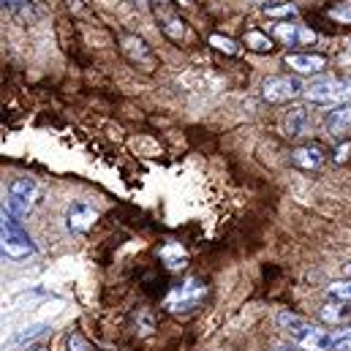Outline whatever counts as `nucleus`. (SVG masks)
<instances>
[{
    "mask_svg": "<svg viewBox=\"0 0 351 351\" xmlns=\"http://www.w3.org/2000/svg\"><path fill=\"white\" fill-rule=\"evenodd\" d=\"M327 294H330L335 302H351V278L330 283V286H327Z\"/></svg>",
    "mask_w": 351,
    "mask_h": 351,
    "instance_id": "18",
    "label": "nucleus"
},
{
    "mask_svg": "<svg viewBox=\"0 0 351 351\" xmlns=\"http://www.w3.org/2000/svg\"><path fill=\"white\" fill-rule=\"evenodd\" d=\"M319 316L327 324H346V322H351V302H335L332 300L330 305H324L319 311Z\"/></svg>",
    "mask_w": 351,
    "mask_h": 351,
    "instance_id": "15",
    "label": "nucleus"
},
{
    "mask_svg": "<svg viewBox=\"0 0 351 351\" xmlns=\"http://www.w3.org/2000/svg\"><path fill=\"white\" fill-rule=\"evenodd\" d=\"M278 327L289 335V341L302 351H332V332L322 330L316 324H311L308 319L291 313V311H280L278 313Z\"/></svg>",
    "mask_w": 351,
    "mask_h": 351,
    "instance_id": "1",
    "label": "nucleus"
},
{
    "mask_svg": "<svg viewBox=\"0 0 351 351\" xmlns=\"http://www.w3.org/2000/svg\"><path fill=\"white\" fill-rule=\"evenodd\" d=\"M335 19H343V22H351V0H346L341 8H335V11H330Z\"/></svg>",
    "mask_w": 351,
    "mask_h": 351,
    "instance_id": "24",
    "label": "nucleus"
},
{
    "mask_svg": "<svg viewBox=\"0 0 351 351\" xmlns=\"http://www.w3.org/2000/svg\"><path fill=\"white\" fill-rule=\"evenodd\" d=\"M267 16H272V19H278V22H289V19L297 16V5H291V3L272 5V8H267Z\"/></svg>",
    "mask_w": 351,
    "mask_h": 351,
    "instance_id": "20",
    "label": "nucleus"
},
{
    "mask_svg": "<svg viewBox=\"0 0 351 351\" xmlns=\"http://www.w3.org/2000/svg\"><path fill=\"white\" fill-rule=\"evenodd\" d=\"M120 49H123V58H125L134 69L153 71V69L158 66V58H156L153 47H150L142 36H136V33H125V36L120 38Z\"/></svg>",
    "mask_w": 351,
    "mask_h": 351,
    "instance_id": "6",
    "label": "nucleus"
},
{
    "mask_svg": "<svg viewBox=\"0 0 351 351\" xmlns=\"http://www.w3.org/2000/svg\"><path fill=\"white\" fill-rule=\"evenodd\" d=\"M283 60L294 74H322L327 69V58L319 52H289Z\"/></svg>",
    "mask_w": 351,
    "mask_h": 351,
    "instance_id": "12",
    "label": "nucleus"
},
{
    "mask_svg": "<svg viewBox=\"0 0 351 351\" xmlns=\"http://www.w3.org/2000/svg\"><path fill=\"white\" fill-rule=\"evenodd\" d=\"M349 153H351V142H343L338 150H335V161L338 164H343V161H349Z\"/></svg>",
    "mask_w": 351,
    "mask_h": 351,
    "instance_id": "25",
    "label": "nucleus"
},
{
    "mask_svg": "<svg viewBox=\"0 0 351 351\" xmlns=\"http://www.w3.org/2000/svg\"><path fill=\"white\" fill-rule=\"evenodd\" d=\"M272 38L286 44V47H302V44H313L316 33L305 25H297V22H275L272 25Z\"/></svg>",
    "mask_w": 351,
    "mask_h": 351,
    "instance_id": "8",
    "label": "nucleus"
},
{
    "mask_svg": "<svg viewBox=\"0 0 351 351\" xmlns=\"http://www.w3.org/2000/svg\"><path fill=\"white\" fill-rule=\"evenodd\" d=\"M3 254L8 259H27L36 254V243L30 240V234L22 229L19 218H14L11 213L3 210Z\"/></svg>",
    "mask_w": 351,
    "mask_h": 351,
    "instance_id": "2",
    "label": "nucleus"
},
{
    "mask_svg": "<svg viewBox=\"0 0 351 351\" xmlns=\"http://www.w3.org/2000/svg\"><path fill=\"white\" fill-rule=\"evenodd\" d=\"M283 134L289 139H305L313 134V114L305 106H291L283 117Z\"/></svg>",
    "mask_w": 351,
    "mask_h": 351,
    "instance_id": "9",
    "label": "nucleus"
},
{
    "mask_svg": "<svg viewBox=\"0 0 351 351\" xmlns=\"http://www.w3.org/2000/svg\"><path fill=\"white\" fill-rule=\"evenodd\" d=\"M204 297H207V283L202 278H185L169 291L164 308L172 313H188V311L199 308L204 302Z\"/></svg>",
    "mask_w": 351,
    "mask_h": 351,
    "instance_id": "3",
    "label": "nucleus"
},
{
    "mask_svg": "<svg viewBox=\"0 0 351 351\" xmlns=\"http://www.w3.org/2000/svg\"><path fill=\"white\" fill-rule=\"evenodd\" d=\"M305 95V85L297 77H269L262 85V98L269 104H289Z\"/></svg>",
    "mask_w": 351,
    "mask_h": 351,
    "instance_id": "7",
    "label": "nucleus"
},
{
    "mask_svg": "<svg viewBox=\"0 0 351 351\" xmlns=\"http://www.w3.org/2000/svg\"><path fill=\"white\" fill-rule=\"evenodd\" d=\"M327 164V153L322 145H300L291 153V167H297L300 172H319Z\"/></svg>",
    "mask_w": 351,
    "mask_h": 351,
    "instance_id": "11",
    "label": "nucleus"
},
{
    "mask_svg": "<svg viewBox=\"0 0 351 351\" xmlns=\"http://www.w3.org/2000/svg\"><path fill=\"white\" fill-rule=\"evenodd\" d=\"M161 3H167V0H161Z\"/></svg>",
    "mask_w": 351,
    "mask_h": 351,
    "instance_id": "31",
    "label": "nucleus"
},
{
    "mask_svg": "<svg viewBox=\"0 0 351 351\" xmlns=\"http://www.w3.org/2000/svg\"><path fill=\"white\" fill-rule=\"evenodd\" d=\"M305 95L313 104H324V106H341L351 101V82L338 80V77H327V80H316L311 85H305Z\"/></svg>",
    "mask_w": 351,
    "mask_h": 351,
    "instance_id": "4",
    "label": "nucleus"
},
{
    "mask_svg": "<svg viewBox=\"0 0 351 351\" xmlns=\"http://www.w3.org/2000/svg\"><path fill=\"white\" fill-rule=\"evenodd\" d=\"M324 123H327L330 134H335V136H343L346 131H351V101L349 104H341V106H332L327 112Z\"/></svg>",
    "mask_w": 351,
    "mask_h": 351,
    "instance_id": "13",
    "label": "nucleus"
},
{
    "mask_svg": "<svg viewBox=\"0 0 351 351\" xmlns=\"http://www.w3.org/2000/svg\"><path fill=\"white\" fill-rule=\"evenodd\" d=\"M66 349H69V351H93V346H90L88 341H85L80 332H71V335L66 338Z\"/></svg>",
    "mask_w": 351,
    "mask_h": 351,
    "instance_id": "22",
    "label": "nucleus"
},
{
    "mask_svg": "<svg viewBox=\"0 0 351 351\" xmlns=\"http://www.w3.org/2000/svg\"><path fill=\"white\" fill-rule=\"evenodd\" d=\"M3 8H8V11H33V5H30V0H3Z\"/></svg>",
    "mask_w": 351,
    "mask_h": 351,
    "instance_id": "23",
    "label": "nucleus"
},
{
    "mask_svg": "<svg viewBox=\"0 0 351 351\" xmlns=\"http://www.w3.org/2000/svg\"><path fill=\"white\" fill-rule=\"evenodd\" d=\"M243 44H245L251 52H259V55H267V52L275 49V38L267 36L264 30H248L245 38H243Z\"/></svg>",
    "mask_w": 351,
    "mask_h": 351,
    "instance_id": "16",
    "label": "nucleus"
},
{
    "mask_svg": "<svg viewBox=\"0 0 351 351\" xmlns=\"http://www.w3.org/2000/svg\"><path fill=\"white\" fill-rule=\"evenodd\" d=\"M343 275H346V278H351V264H346V267H343Z\"/></svg>",
    "mask_w": 351,
    "mask_h": 351,
    "instance_id": "29",
    "label": "nucleus"
},
{
    "mask_svg": "<svg viewBox=\"0 0 351 351\" xmlns=\"http://www.w3.org/2000/svg\"><path fill=\"white\" fill-rule=\"evenodd\" d=\"M210 47H215L218 52H223V55H240V47H237V41H232V38H226V36H221V33H213L210 36Z\"/></svg>",
    "mask_w": 351,
    "mask_h": 351,
    "instance_id": "19",
    "label": "nucleus"
},
{
    "mask_svg": "<svg viewBox=\"0 0 351 351\" xmlns=\"http://www.w3.org/2000/svg\"><path fill=\"white\" fill-rule=\"evenodd\" d=\"M36 193H38V185L30 177H16L8 185V199L3 204V210L11 213L14 218H22V215L30 213V207L36 202Z\"/></svg>",
    "mask_w": 351,
    "mask_h": 351,
    "instance_id": "5",
    "label": "nucleus"
},
{
    "mask_svg": "<svg viewBox=\"0 0 351 351\" xmlns=\"http://www.w3.org/2000/svg\"><path fill=\"white\" fill-rule=\"evenodd\" d=\"M158 259L167 264L169 269H180V267H185V259H188V254H185V248L175 243V240H167L161 248H158Z\"/></svg>",
    "mask_w": 351,
    "mask_h": 351,
    "instance_id": "14",
    "label": "nucleus"
},
{
    "mask_svg": "<svg viewBox=\"0 0 351 351\" xmlns=\"http://www.w3.org/2000/svg\"><path fill=\"white\" fill-rule=\"evenodd\" d=\"M351 349V330H335L332 332V351H349Z\"/></svg>",
    "mask_w": 351,
    "mask_h": 351,
    "instance_id": "21",
    "label": "nucleus"
},
{
    "mask_svg": "<svg viewBox=\"0 0 351 351\" xmlns=\"http://www.w3.org/2000/svg\"><path fill=\"white\" fill-rule=\"evenodd\" d=\"M156 16H158V25H161V30H164V36L169 38V41H180L182 38V33H185V27H182V19L175 16V14H158L156 11Z\"/></svg>",
    "mask_w": 351,
    "mask_h": 351,
    "instance_id": "17",
    "label": "nucleus"
},
{
    "mask_svg": "<svg viewBox=\"0 0 351 351\" xmlns=\"http://www.w3.org/2000/svg\"><path fill=\"white\" fill-rule=\"evenodd\" d=\"M98 221V210L90 204V202H74L69 204L66 210V226L74 232V234H85L95 226Z\"/></svg>",
    "mask_w": 351,
    "mask_h": 351,
    "instance_id": "10",
    "label": "nucleus"
},
{
    "mask_svg": "<svg viewBox=\"0 0 351 351\" xmlns=\"http://www.w3.org/2000/svg\"><path fill=\"white\" fill-rule=\"evenodd\" d=\"M38 332H44V327H30L25 335H19V338H16V343H22V341H30V338H33V335H38Z\"/></svg>",
    "mask_w": 351,
    "mask_h": 351,
    "instance_id": "26",
    "label": "nucleus"
},
{
    "mask_svg": "<svg viewBox=\"0 0 351 351\" xmlns=\"http://www.w3.org/2000/svg\"><path fill=\"white\" fill-rule=\"evenodd\" d=\"M248 3H256V5H264V11H267V8H272V5H280V0H248Z\"/></svg>",
    "mask_w": 351,
    "mask_h": 351,
    "instance_id": "27",
    "label": "nucleus"
},
{
    "mask_svg": "<svg viewBox=\"0 0 351 351\" xmlns=\"http://www.w3.org/2000/svg\"><path fill=\"white\" fill-rule=\"evenodd\" d=\"M30 351H47L44 346H36V349H30Z\"/></svg>",
    "mask_w": 351,
    "mask_h": 351,
    "instance_id": "30",
    "label": "nucleus"
},
{
    "mask_svg": "<svg viewBox=\"0 0 351 351\" xmlns=\"http://www.w3.org/2000/svg\"><path fill=\"white\" fill-rule=\"evenodd\" d=\"M131 3H136V5H142V8H145V5L150 3V0H131Z\"/></svg>",
    "mask_w": 351,
    "mask_h": 351,
    "instance_id": "28",
    "label": "nucleus"
}]
</instances>
